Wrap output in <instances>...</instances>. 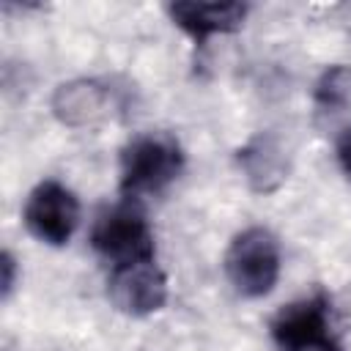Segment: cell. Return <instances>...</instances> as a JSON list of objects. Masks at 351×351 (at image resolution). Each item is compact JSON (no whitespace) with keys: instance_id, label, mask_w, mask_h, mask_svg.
Here are the masks:
<instances>
[{"instance_id":"cell-1","label":"cell","mask_w":351,"mask_h":351,"mask_svg":"<svg viewBox=\"0 0 351 351\" xmlns=\"http://www.w3.org/2000/svg\"><path fill=\"white\" fill-rule=\"evenodd\" d=\"M184 167V151L167 132H143L121 151V192L134 200L167 189Z\"/></svg>"},{"instance_id":"cell-2","label":"cell","mask_w":351,"mask_h":351,"mask_svg":"<svg viewBox=\"0 0 351 351\" xmlns=\"http://www.w3.org/2000/svg\"><path fill=\"white\" fill-rule=\"evenodd\" d=\"M225 271L230 285L247 299L271 293L280 280V244L274 233L258 225L236 233L225 252Z\"/></svg>"},{"instance_id":"cell-3","label":"cell","mask_w":351,"mask_h":351,"mask_svg":"<svg viewBox=\"0 0 351 351\" xmlns=\"http://www.w3.org/2000/svg\"><path fill=\"white\" fill-rule=\"evenodd\" d=\"M93 250L107 258L112 266L134 263V261H154V233L134 200H123L112 208H104L90 230Z\"/></svg>"},{"instance_id":"cell-4","label":"cell","mask_w":351,"mask_h":351,"mask_svg":"<svg viewBox=\"0 0 351 351\" xmlns=\"http://www.w3.org/2000/svg\"><path fill=\"white\" fill-rule=\"evenodd\" d=\"M269 329L280 351H340L332 332V304L324 291L285 304Z\"/></svg>"},{"instance_id":"cell-5","label":"cell","mask_w":351,"mask_h":351,"mask_svg":"<svg viewBox=\"0 0 351 351\" xmlns=\"http://www.w3.org/2000/svg\"><path fill=\"white\" fill-rule=\"evenodd\" d=\"M25 228L49 247H63L77 230L80 222V200L60 181H41L25 200L22 211Z\"/></svg>"},{"instance_id":"cell-6","label":"cell","mask_w":351,"mask_h":351,"mask_svg":"<svg viewBox=\"0 0 351 351\" xmlns=\"http://www.w3.org/2000/svg\"><path fill=\"white\" fill-rule=\"evenodd\" d=\"M110 302L134 318L151 315L167 302V277L156 266V261H134L112 266L107 280Z\"/></svg>"},{"instance_id":"cell-7","label":"cell","mask_w":351,"mask_h":351,"mask_svg":"<svg viewBox=\"0 0 351 351\" xmlns=\"http://www.w3.org/2000/svg\"><path fill=\"white\" fill-rule=\"evenodd\" d=\"M236 162L250 184L252 192L258 195H269L277 192L291 173V159L288 151L282 145V140L274 132H258L252 134L239 151H236Z\"/></svg>"},{"instance_id":"cell-8","label":"cell","mask_w":351,"mask_h":351,"mask_svg":"<svg viewBox=\"0 0 351 351\" xmlns=\"http://www.w3.org/2000/svg\"><path fill=\"white\" fill-rule=\"evenodd\" d=\"M244 3H217V0H176L167 5L173 25H178L195 44H206L217 33H233L247 16Z\"/></svg>"},{"instance_id":"cell-9","label":"cell","mask_w":351,"mask_h":351,"mask_svg":"<svg viewBox=\"0 0 351 351\" xmlns=\"http://www.w3.org/2000/svg\"><path fill=\"white\" fill-rule=\"evenodd\" d=\"M49 107L63 126H93L112 112V93L96 80H71L55 88Z\"/></svg>"},{"instance_id":"cell-10","label":"cell","mask_w":351,"mask_h":351,"mask_svg":"<svg viewBox=\"0 0 351 351\" xmlns=\"http://www.w3.org/2000/svg\"><path fill=\"white\" fill-rule=\"evenodd\" d=\"M313 101H315V110L329 118L351 112V66L346 63L326 66L315 80Z\"/></svg>"},{"instance_id":"cell-11","label":"cell","mask_w":351,"mask_h":351,"mask_svg":"<svg viewBox=\"0 0 351 351\" xmlns=\"http://www.w3.org/2000/svg\"><path fill=\"white\" fill-rule=\"evenodd\" d=\"M0 269H3L0 291H3V299H8L11 291H14V282H16V261H14V255L8 250H3V255H0Z\"/></svg>"},{"instance_id":"cell-12","label":"cell","mask_w":351,"mask_h":351,"mask_svg":"<svg viewBox=\"0 0 351 351\" xmlns=\"http://www.w3.org/2000/svg\"><path fill=\"white\" fill-rule=\"evenodd\" d=\"M337 162H340V170L351 178V126L343 129V134L337 137Z\"/></svg>"}]
</instances>
